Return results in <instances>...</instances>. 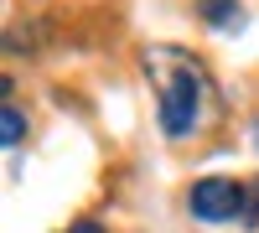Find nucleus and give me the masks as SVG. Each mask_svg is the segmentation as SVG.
<instances>
[{"instance_id": "obj_4", "label": "nucleus", "mask_w": 259, "mask_h": 233, "mask_svg": "<svg viewBox=\"0 0 259 233\" xmlns=\"http://www.w3.org/2000/svg\"><path fill=\"white\" fill-rule=\"evenodd\" d=\"M0 130H6V145H21V135H26V119H21L16 109L0 114Z\"/></svg>"}, {"instance_id": "obj_1", "label": "nucleus", "mask_w": 259, "mask_h": 233, "mask_svg": "<svg viewBox=\"0 0 259 233\" xmlns=\"http://www.w3.org/2000/svg\"><path fill=\"white\" fill-rule=\"evenodd\" d=\"M197 94H202L197 73L182 57H171V78H161V130L171 140L192 135V124H197Z\"/></svg>"}, {"instance_id": "obj_2", "label": "nucleus", "mask_w": 259, "mask_h": 233, "mask_svg": "<svg viewBox=\"0 0 259 233\" xmlns=\"http://www.w3.org/2000/svg\"><path fill=\"white\" fill-rule=\"evenodd\" d=\"M192 213L202 223H233V218H249V187L233 181V176H202L192 187Z\"/></svg>"}, {"instance_id": "obj_3", "label": "nucleus", "mask_w": 259, "mask_h": 233, "mask_svg": "<svg viewBox=\"0 0 259 233\" xmlns=\"http://www.w3.org/2000/svg\"><path fill=\"white\" fill-rule=\"evenodd\" d=\"M197 11H202V21H207V26H223V21L239 11V0H197Z\"/></svg>"}, {"instance_id": "obj_5", "label": "nucleus", "mask_w": 259, "mask_h": 233, "mask_svg": "<svg viewBox=\"0 0 259 233\" xmlns=\"http://www.w3.org/2000/svg\"><path fill=\"white\" fill-rule=\"evenodd\" d=\"M68 233H104V228H99V223H89V218H83V223H73Z\"/></svg>"}]
</instances>
